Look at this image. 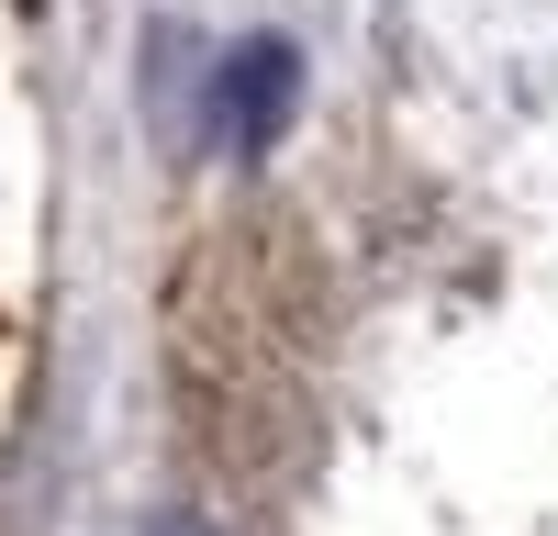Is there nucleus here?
<instances>
[{
	"label": "nucleus",
	"mask_w": 558,
	"mask_h": 536,
	"mask_svg": "<svg viewBox=\"0 0 558 536\" xmlns=\"http://www.w3.org/2000/svg\"><path fill=\"white\" fill-rule=\"evenodd\" d=\"M157 536H213V525H191V514H168V525H157Z\"/></svg>",
	"instance_id": "f03ea898"
},
{
	"label": "nucleus",
	"mask_w": 558,
	"mask_h": 536,
	"mask_svg": "<svg viewBox=\"0 0 558 536\" xmlns=\"http://www.w3.org/2000/svg\"><path fill=\"white\" fill-rule=\"evenodd\" d=\"M291 101H302V57L279 34H257V45H235L223 57V78H213V123H223V146H279V123H291Z\"/></svg>",
	"instance_id": "f257e3e1"
}]
</instances>
